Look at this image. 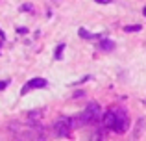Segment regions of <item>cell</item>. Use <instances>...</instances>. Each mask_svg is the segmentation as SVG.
Masks as SVG:
<instances>
[{"instance_id": "cell-15", "label": "cell", "mask_w": 146, "mask_h": 141, "mask_svg": "<svg viewBox=\"0 0 146 141\" xmlns=\"http://www.w3.org/2000/svg\"><path fill=\"white\" fill-rule=\"evenodd\" d=\"M7 84H9V82H0V89H6Z\"/></svg>"}, {"instance_id": "cell-11", "label": "cell", "mask_w": 146, "mask_h": 141, "mask_svg": "<svg viewBox=\"0 0 146 141\" xmlns=\"http://www.w3.org/2000/svg\"><path fill=\"white\" fill-rule=\"evenodd\" d=\"M21 9L22 11H33V6H32V4H22Z\"/></svg>"}, {"instance_id": "cell-10", "label": "cell", "mask_w": 146, "mask_h": 141, "mask_svg": "<svg viewBox=\"0 0 146 141\" xmlns=\"http://www.w3.org/2000/svg\"><path fill=\"white\" fill-rule=\"evenodd\" d=\"M41 110H37V112H32V113H28V117H30V121H37L39 119V115H41Z\"/></svg>"}, {"instance_id": "cell-6", "label": "cell", "mask_w": 146, "mask_h": 141, "mask_svg": "<svg viewBox=\"0 0 146 141\" xmlns=\"http://www.w3.org/2000/svg\"><path fill=\"white\" fill-rule=\"evenodd\" d=\"M100 48L106 50V52H113L115 50V43L111 39H102V41H100Z\"/></svg>"}, {"instance_id": "cell-18", "label": "cell", "mask_w": 146, "mask_h": 141, "mask_svg": "<svg viewBox=\"0 0 146 141\" xmlns=\"http://www.w3.org/2000/svg\"><path fill=\"white\" fill-rule=\"evenodd\" d=\"M0 47H2V41H0Z\"/></svg>"}, {"instance_id": "cell-8", "label": "cell", "mask_w": 146, "mask_h": 141, "mask_svg": "<svg viewBox=\"0 0 146 141\" xmlns=\"http://www.w3.org/2000/svg\"><path fill=\"white\" fill-rule=\"evenodd\" d=\"M63 50H65V43L57 45L56 52H54V59H61V56H63Z\"/></svg>"}, {"instance_id": "cell-12", "label": "cell", "mask_w": 146, "mask_h": 141, "mask_svg": "<svg viewBox=\"0 0 146 141\" xmlns=\"http://www.w3.org/2000/svg\"><path fill=\"white\" fill-rule=\"evenodd\" d=\"M19 33H28V28H24V26H21V28H17Z\"/></svg>"}, {"instance_id": "cell-17", "label": "cell", "mask_w": 146, "mask_h": 141, "mask_svg": "<svg viewBox=\"0 0 146 141\" xmlns=\"http://www.w3.org/2000/svg\"><path fill=\"white\" fill-rule=\"evenodd\" d=\"M143 13H144V15H146V7H144V9H143Z\"/></svg>"}, {"instance_id": "cell-9", "label": "cell", "mask_w": 146, "mask_h": 141, "mask_svg": "<svg viewBox=\"0 0 146 141\" xmlns=\"http://www.w3.org/2000/svg\"><path fill=\"white\" fill-rule=\"evenodd\" d=\"M124 32L131 33V32H141V26L139 24H129V26H124Z\"/></svg>"}, {"instance_id": "cell-13", "label": "cell", "mask_w": 146, "mask_h": 141, "mask_svg": "<svg viewBox=\"0 0 146 141\" xmlns=\"http://www.w3.org/2000/svg\"><path fill=\"white\" fill-rule=\"evenodd\" d=\"M94 2H98V4H111L113 0H94Z\"/></svg>"}, {"instance_id": "cell-1", "label": "cell", "mask_w": 146, "mask_h": 141, "mask_svg": "<svg viewBox=\"0 0 146 141\" xmlns=\"http://www.w3.org/2000/svg\"><path fill=\"white\" fill-rule=\"evenodd\" d=\"M115 112H117V119H115V128L113 130L117 132V134H124V132H128V128H129V117H128V113H126V110L115 108Z\"/></svg>"}, {"instance_id": "cell-2", "label": "cell", "mask_w": 146, "mask_h": 141, "mask_svg": "<svg viewBox=\"0 0 146 141\" xmlns=\"http://www.w3.org/2000/svg\"><path fill=\"white\" fill-rule=\"evenodd\" d=\"M52 130H54V134H56L57 138H68L72 128L68 126V123L65 121V117H61V119H57L56 123L52 124Z\"/></svg>"}, {"instance_id": "cell-16", "label": "cell", "mask_w": 146, "mask_h": 141, "mask_svg": "<svg viewBox=\"0 0 146 141\" xmlns=\"http://www.w3.org/2000/svg\"><path fill=\"white\" fill-rule=\"evenodd\" d=\"M0 37H2V39H4V32H2V28H0Z\"/></svg>"}, {"instance_id": "cell-14", "label": "cell", "mask_w": 146, "mask_h": 141, "mask_svg": "<svg viewBox=\"0 0 146 141\" xmlns=\"http://www.w3.org/2000/svg\"><path fill=\"white\" fill-rule=\"evenodd\" d=\"M83 95H85L83 91H76V93H74V97H83Z\"/></svg>"}, {"instance_id": "cell-5", "label": "cell", "mask_w": 146, "mask_h": 141, "mask_svg": "<svg viewBox=\"0 0 146 141\" xmlns=\"http://www.w3.org/2000/svg\"><path fill=\"white\" fill-rule=\"evenodd\" d=\"M87 112L91 113V115H93V119H94V123H98V121H102V108H100V104L98 102H89V104H87Z\"/></svg>"}, {"instance_id": "cell-3", "label": "cell", "mask_w": 146, "mask_h": 141, "mask_svg": "<svg viewBox=\"0 0 146 141\" xmlns=\"http://www.w3.org/2000/svg\"><path fill=\"white\" fill-rule=\"evenodd\" d=\"M46 86H48V82H46L44 78H32L30 82H26V84H24V87H22L21 93H22V95H26L28 91H32V89H44Z\"/></svg>"}, {"instance_id": "cell-7", "label": "cell", "mask_w": 146, "mask_h": 141, "mask_svg": "<svg viewBox=\"0 0 146 141\" xmlns=\"http://www.w3.org/2000/svg\"><path fill=\"white\" fill-rule=\"evenodd\" d=\"M80 37H83V39H96L100 35H94V33H89L85 28H80Z\"/></svg>"}, {"instance_id": "cell-4", "label": "cell", "mask_w": 146, "mask_h": 141, "mask_svg": "<svg viewBox=\"0 0 146 141\" xmlns=\"http://www.w3.org/2000/svg\"><path fill=\"white\" fill-rule=\"evenodd\" d=\"M115 119H117V112H115V110H107L106 115H102V124L106 128H109V130H113L115 128Z\"/></svg>"}]
</instances>
